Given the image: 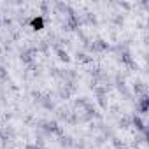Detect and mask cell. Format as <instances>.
Instances as JSON below:
<instances>
[{
  "mask_svg": "<svg viewBox=\"0 0 149 149\" xmlns=\"http://www.w3.org/2000/svg\"><path fill=\"white\" fill-rule=\"evenodd\" d=\"M30 26H32V30H35V32L42 30V28H44V18H42V16L32 18V19H30Z\"/></svg>",
  "mask_w": 149,
  "mask_h": 149,
  "instance_id": "obj_1",
  "label": "cell"
},
{
  "mask_svg": "<svg viewBox=\"0 0 149 149\" xmlns=\"http://www.w3.org/2000/svg\"><path fill=\"white\" fill-rule=\"evenodd\" d=\"M147 111H149V97L142 95L140 100H139V112L140 114H147Z\"/></svg>",
  "mask_w": 149,
  "mask_h": 149,
  "instance_id": "obj_2",
  "label": "cell"
},
{
  "mask_svg": "<svg viewBox=\"0 0 149 149\" xmlns=\"http://www.w3.org/2000/svg\"><path fill=\"white\" fill-rule=\"evenodd\" d=\"M58 58H60L61 61H68V60H70L68 54H67V51H63V49H58Z\"/></svg>",
  "mask_w": 149,
  "mask_h": 149,
  "instance_id": "obj_5",
  "label": "cell"
},
{
  "mask_svg": "<svg viewBox=\"0 0 149 149\" xmlns=\"http://www.w3.org/2000/svg\"><path fill=\"white\" fill-rule=\"evenodd\" d=\"M93 49H97V51H102V49H107L109 46H107V42H104V40H97V42H93V46H91Z\"/></svg>",
  "mask_w": 149,
  "mask_h": 149,
  "instance_id": "obj_4",
  "label": "cell"
},
{
  "mask_svg": "<svg viewBox=\"0 0 149 149\" xmlns=\"http://www.w3.org/2000/svg\"><path fill=\"white\" fill-rule=\"evenodd\" d=\"M47 130H51V132H60V128H58V125L53 121V123H47Z\"/></svg>",
  "mask_w": 149,
  "mask_h": 149,
  "instance_id": "obj_6",
  "label": "cell"
},
{
  "mask_svg": "<svg viewBox=\"0 0 149 149\" xmlns=\"http://www.w3.org/2000/svg\"><path fill=\"white\" fill-rule=\"evenodd\" d=\"M132 123H133V126H135V130H139V132H142L144 135H147V128H146V125H144V121L139 118V116H133V119H132Z\"/></svg>",
  "mask_w": 149,
  "mask_h": 149,
  "instance_id": "obj_3",
  "label": "cell"
}]
</instances>
